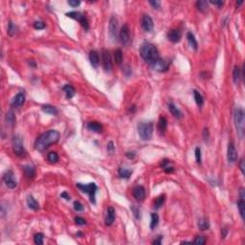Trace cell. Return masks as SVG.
Wrapping results in <instances>:
<instances>
[{"mask_svg":"<svg viewBox=\"0 0 245 245\" xmlns=\"http://www.w3.org/2000/svg\"><path fill=\"white\" fill-rule=\"evenodd\" d=\"M61 134L58 131L51 129L48 130L45 133L41 134L40 137L37 138L36 142V149L38 151H43L45 150H47L49 146L56 144L60 140Z\"/></svg>","mask_w":245,"mask_h":245,"instance_id":"obj_1","label":"cell"},{"mask_svg":"<svg viewBox=\"0 0 245 245\" xmlns=\"http://www.w3.org/2000/svg\"><path fill=\"white\" fill-rule=\"evenodd\" d=\"M140 55L143 60L150 64L153 63L155 61H157L159 58L157 48H156L153 44L149 43V42H146L141 46Z\"/></svg>","mask_w":245,"mask_h":245,"instance_id":"obj_2","label":"cell"},{"mask_svg":"<svg viewBox=\"0 0 245 245\" xmlns=\"http://www.w3.org/2000/svg\"><path fill=\"white\" fill-rule=\"evenodd\" d=\"M137 129L140 138L144 141H150L152 138L154 125L152 122H146V123H140L137 125Z\"/></svg>","mask_w":245,"mask_h":245,"instance_id":"obj_3","label":"cell"},{"mask_svg":"<svg viewBox=\"0 0 245 245\" xmlns=\"http://www.w3.org/2000/svg\"><path fill=\"white\" fill-rule=\"evenodd\" d=\"M234 121L240 138L244 135V112L241 107H236L234 111Z\"/></svg>","mask_w":245,"mask_h":245,"instance_id":"obj_4","label":"cell"},{"mask_svg":"<svg viewBox=\"0 0 245 245\" xmlns=\"http://www.w3.org/2000/svg\"><path fill=\"white\" fill-rule=\"evenodd\" d=\"M77 188L80 189L82 192H85L89 195L90 201L95 204L96 203V192H97V186L95 183L89 184H82V183H77Z\"/></svg>","mask_w":245,"mask_h":245,"instance_id":"obj_5","label":"cell"},{"mask_svg":"<svg viewBox=\"0 0 245 245\" xmlns=\"http://www.w3.org/2000/svg\"><path fill=\"white\" fill-rule=\"evenodd\" d=\"M66 15L68 17L73 18V19H75V20L79 21L81 23V25L85 29V30H88V29H89V23H88L87 18L82 13H80V12H70V13H67Z\"/></svg>","mask_w":245,"mask_h":245,"instance_id":"obj_6","label":"cell"},{"mask_svg":"<svg viewBox=\"0 0 245 245\" xmlns=\"http://www.w3.org/2000/svg\"><path fill=\"white\" fill-rule=\"evenodd\" d=\"M13 149H14L15 154L19 156V157H24V156H26L27 152L24 149L22 140L19 138V137H15V139L13 141Z\"/></svg>","mask_w":245,"mask_h":245,"instance_id":"obj_7","label":"cell"},{"mask_svg":"<svg viewBox=\"0 0 245 245\" xmlns=\"http://www.w3.org/2000/svg\"><path fill=\"white\" fill-rule=\"evenodd\" d=\"M119 36H120V40L121 42L125 45V46H129L130 44V30L129 27L127 24H125L120 30L119 33Z\"/></svg>","mask_w":245,"mask_h":245,"instance_id":"obj_8","label":"cell"},{"mask_svg":"<svg viewBox=\"0 0 245 245\" xmlns=\"http://www.w3.org/2000/svg\"><path fill=\"white\" fill-rule=\"evenodd\" d=\"M3 181L8 189H15L17 186V182L15 178V174L12 171H7L3 174Z\"/></svg>","mask_w":245,"mask_h":245,"instance_id":"obj_9","label":"cell"},{"mask_svg":"<svg viewBox=\"0 0 245 245\" xmlns=\"http://www.w3.org/2000/svg\"><path fill=\"white\" fill-rule=\"evenodd\" d=\"M102 57H103V66L104 68V71H106V72L111 71L113 63H112V58H111V55H110L109 51L103 50Z\"/></svg>","mask_w":245,"mask_h":245,"instance_id":"obj_10","label":"cell"},{"mask_svg":"<svg viewBox=\"0 0 245 245\" xmlns=\"http://www.w3.org/2000/svg\"><path fill=\"white\" fill-rule=\"evenodd\" d=\"M151 68L153 70L157 71V72H165L169 69V63L166 61L162 60V58H158L157 61H155L153 63L150 64Z\"/></svg>","mask_w":245,"mask_h":245,"instance_id":"obj_11","label":"cell"},{"mask_svg":"<svg viewBox=\"0 0 245 245\" xmlns=\"http://www.w3.org/2000/svg\"><path fill=\"white\" fill-rule=\"evenodd\" d=\"M142 27L146 32H151L154 28V24L151 17L149 15H144L142 17Z\"/></svg>","mask_w":245,"mask_h":245,"instance_id":"obj_12","label":"cell"},{"mask_svg":"<svg viewBox=\"0 0 245 245\" xmlns=\"http://www.w3.org/2000/svg\"><path fill=\"white\" fill-rule=\"evenodd\" d=\"M109 34L114 40L118 36V20L115 16H112L109 20Z\"/></svg>","mask_w":245,"mask_h":245,"instance_id":"obj_13","label":"cell"},{"mask_svg":"<svg viewBox=\"0 0 245 245\" xmlns=\"http://www.w3.org/2000/svg\"><path fill=\"white\" fill-rule=\"evenodd\" d=\"M167 36H168V40L170 41H171L172 43H177L181 40L182 34L178 29H172V30L169 31Z\"/></svg>","mask_w":245,"mask_h":245,"instance_id":"obj_14","label":"cell"},{"mask_svg":"<svg viewBox=\"0 0 245 245\" xmlns=\"http://www.w3.org/2000/svg\"><path fill=\"white\" fill-rule=\"evenodd\" d=\"M227 158L229 163H234L238 159V153L236 150V148H234V143L231 142L228 145V152H227Z\"/></svg>","mask_w":245,"mask_h":245,"instance_id":"obj_15","label":"cell"},{"mask_svg":"<svg viewBox=\"0 0 245 245\" xmlns=\"http://www.w3.org/2000/svg\"><path fill=\"white\" fill-rule=\"evenodd\" d=\"M115 217H116V213H115V210L113 207H109L107 209V212H106V214H105V218H104V222H105V225L107 226H111L113 224L114 220H115Z\"/></svg>","mask_w":245,"mask_h":245,"instance_id":"obj_16","label":"cell"},{"mask_svg":"<svg viewBox=\"0 0 245 245\" xmlns=\"http://www.w3.org/2000/svg\"><path fill=\"white\" fill-rule=\"evenodd\" d=\"M132 194L135 199L142 201L146 196V190L144 187H142V186H137V187L133 189Z\"/></svg>","mask_w":245,"mask_h":245,"instance_id":"obj_17","label":"cell"},{"mask_svg":"<svg viewBox=\"0 0 245 245\" xmlns=\"http://www.w3.org/2000/svg\"><path fill=\"white\" fill-rule=\"evenodd\" d=\"M24 102H25V94L20 92L14 98V100L12 102V106L19 107V106H21L24 103Z\"/></svg>","mask_w":245,"mask_h":245,"instance_id":"obj_18","label":"cell"},{"mask_svg":"<svg viewBox=\"0 0 245 245\" xmlns=\"http://www.w3.org/2000/svg\"><path fill=\"white\" fill-rule=\"evenodd\" d=\"M23 171H24V173H25V176L27 178L31 179V178H34L35 175H36V170L33 166L31 165H27V166H24L23 167Z\"/></svg>","mask_w":245,"mask_h":245,"instance_id":"obj_19","label":"cell"},{"mask_svg":"<svg viewBox=\"0 0 245 245\" xmlns=\"http://www.w3.org/2000/svg\"><path fill=\"white\" fill-rule=\"evenodd\" d=\"M89 60H90V63L93 67L97 68L98 65H99V62H100V57H99V55L96 51H91L89 53Z\"/></svg>","mask_w":245,"mask_h":245,"instance_id":"obj_20","label":"cell"},{"mask_svg":"<svg viewBox=\"0 0 245 245\" xmlns=\"http://www.w3.org/2000/svg\"><path fill=\"white\" fill-rule=\"evenodd\" d=\"M27 205H28V207L34 210V211H37L38 209H40V205H38V203L36 202V200L34 198V196H32V195H29L28 198H27Z\"/></svg>","mask_w":245,"mask_h":245,"instance_id":"obj_21","label":"cell"},{"mask_svg":"<svg viewBox=\"0 0 245 245\" xmlns=\"http://www.w3.org/2000/svg\"><path fill=\"white\" fill-rule=\"evenodd\" d=\"M63 91L66 95V98L67 99H72V98L75 96L76 94V91H75V88L70 85V84H66L63 86Z\"/></svg>","mask_w":245,"mask_h":245,"instance_id":"obj_22","label":"cell"},{"mask_svg":"<svg viewBox=\"0 0 245 245\" xmlns=\"http://www.w3.org/2000/svg\"><path fill=\"white\" fill-rule=\"evenodd\" d=\"M87 127L90 130H93V131L98 132V133L102 132V130H103V125L98 122H89L87 124Z\"/></svg>","mask_w":245,"mask_h":245,"instance_id":"obj_23","label":"cell"},{"mask_svg":"<svg viewBox=\"0 0 245 245\" xmlns=\"http://www.w3.org/2000/svg\"><path fill=\"white\" fill-rule=\"evenodd\" d=\"M161 168L167 172V173H171L174 171V168L171 165V161L168 159H165L161 163Z\"/></svg>","mask_w":245,"mask_h":245,"instance_id":"obj_24","label":"cell"},{"mask_svg":"<svg viewBox=\"0 0 245 245\" xmlns=\"http://www.w3.org/2000/svg\"><path fill=\"white\" fill-rule=\"evenodd\" d=\"M169 109H170V111H171V113L175 117V118H177V119H180L181 117H182V113H181V111L178 109V107L176 106V105H174L172 103H169Z\"/></svg>","mask_w":245,"mask_h":245,"instance_id":"obj_25","label":"cell"},{"mask_svg":"<svg viewBox=\"0 0 245 245\" xmlns=\"http://www.w3.org/2000/svg\"><path fill=\"white\" fill-rule=\"evenodd\" d=\"M242 78V74L240 72V68L239 66H234V71H233V80H234V82L238 84L240 81V79Z\"/></svg>","mask_w":245,"mask_h":245,"instance_id":"obj_26","label":"cell"},{"mask_svg":"<svg viewBox=\"0 0 245 245\" xmlns=\"http://www.w3.org/2000/svg\"><path fill=\"white\" fill-rule=\"evenodd\" d=\"M187 38H188V41H189L190 45L194 49V50H197L198 43H197V40H196V38H195L194 35L192 32H189L187 34Z\"/></svg>","mask_w":245,"mask_h":245,"instance_id":"obj_27","label":"cell"},{"mask_svg":"<svg viewBox=\"0 0 245 245\" xmlns=\"http://www.w3.org/2000/svg\"><path fill=\"white\" fill-rule=\"evenodd\" d=\"M167 125H168V122L165 117H160L159 122H158V129L161 134H164L167 129Z\"/></svg>","mask_w":245,"mask_h":245,"instance_id":"obj_28","label":"cell"},{"mask_svg":"<svg viewBox=\"0 0 245 245\" xmlns=\"http://www.w3.org/2000/svg\"><path fill=\"white\" fill-rule=\"evenodd\" d=\"M118 173H119L120 177L125 178V179H129L132 174V171L129 170V169H125V168H120L118 171Z\"/></svg>","mask_w":245,"mask_h":245,"instance_id":"obj_29","label":"cell"},{"mask_svg":"<svg viewBox=\"0 0 245 245\" xmlns=\"http://www.w3.org/2000/svg\"><path fill=\"white\" fill-rule=\"evenodd\" d=\"M42 111L47 113V114H50V115H57V109L56 108L55 106L50 105V104L43 105L42 106Z\"/></svg>","mask_w":245,"mask_h":245,"instance_id":"obj_30","label":"cell"},{"mask_svg":"<svg viewBox=\"0 0 245 245\" xmlns=\"http://www.w3.org/2000/svg\"><path fill=\"white\" fill-rule=\"evenodd\" d=\"M114 60L118 65H121V63L123 62V53L121 49H117L114 52Z\"/></svg>","mask_w":245,"mask_h":245,"instance_id":"obj_31","label":"cell"},{"mask_svg":"<svg viewBox=\"0 0 245 245\" xmlns=\"http://www.w3.org/2000/svg\"><path fill=\"white\" fill-rule=\"evenodd\" d=\"M198 228H199L201 231L208 230V229L210 228V223H209L208 219H206V218H201V219H199V221H198Z\"/></svg>","mask_w":245,"mask_h":245,"instance_id":"obj_32","label":"cell"},{"mask_svg":"<svg viewBox=\"0 0 245 245\" xmlns=\"http://www.w3.org/2000/svg\"><path fill=\"white\" fill-rule=\"evenodd\" d=\"M193 97H194V101H195V103H196V104L198 106H202L204 103V99H203L202 95L198 91L194 90L193 91Z\"/></svg>","mask_w":245,"mask_h":245,"instance_id":"obj_33","label":"cell"},{"mask_svg":"<svg viewBox=\"0 0 245 245\" xmlns=\"http://www.w3.org/2000/svg\"><path fill=\"white\" fill-rule=\"evenodd\" d=\"M150 218H151V220H150V228L151 229H154L158 225V223H159V217H158L157 213H152L151 215H150Z\"/></svg>","mask_w":245,"mask_h":245,"instance_id":"obj_34","label":"cell"},{"mask_svg":"<svg viewBox=\"0 0 245 245\" xmlns=\"http://www.w3.org/2000/svg\"><path fill=\"white\" fill-rule=\"evenodd\" d=\"M165 199H166V196L164 194L160 195V196H158L157 198L155 199L154 201V208L155 209H159L160 207H162L164 202H165Z\"/></svg>","mask_w":245,"mask_h":245,"instance_id":"obj_35","label":"cell"},{"mask_svg":"<svg viewBox=\"0 0 245 245\" xmlns=\"http://www.w3.org/2000/svg\"><path fill=\"white\" fill-rule=\"evenodd\" d=\"M238 207H239V213H240V217L242 219H244L245 218V202L244 200L240 199L238 203Z\"/></svg>","mask_w":245,"mask_h":245,"instance_id":"obj_36","label":"cell"},{"mask_svg":"<svg viewBox=\"0 0 245 245\" xmlns=\"http://www.w3.org/2000/svg\"><path fill=\"white\" fill-rule=\"evenodd\" d=\"M47 159H48V161L50 162V163L55 164V163H57V162L58 161V155H57V152L52 151V152H50V153H48V155H47Z\"/></svg>","mask_w":245,"mask_h":245,"instance_id":"obj_37","label":"cell"},{"mask_svg":"<svg viewBox=\"0 0 245 245\" xmlns=\"http://www.w3.org/2000/svg\"><path fill=\"white\" fill-rule=\"evenodd\" d=\"M16 30H17V28H16V26L14 24V22L10 21V23H9V27H8V34H9V36H15V33H16Z\"/></svg>","mask_w":245,"mask_h":245,"instance_id":"obj_38","label":"cell"},{"mask_svg":"<svg viewBox=\"0 0 245 245\" xmlns=\"http://www.w3.org/2000/svg\"><path fill=\"white\" fill-rule=\"evenodd\" d=\"M43 238H44V236H43L42 234H40V233L36 234H35V237H34V241H35V243L37 244V245H41V244H43Z\"/></svg>","mask_w":245,"mask_h":245,"instance_id":"obj_39","label":"cell"},{"mask_svg":"<svg viewBox=\"0 0 245 245\" xmlns=\"http://www.w3.org/2000/svg\"><path fill=\"white\" fill-rule=\"evenodd\" d=\"M196 6H197V9L201 12H205L206 10L208 8V3L206 1H197L196 3Z\"/></svg>","mask_w":245,"mask_h":245,"instance_id":"obj_40","label":"cell"},{"mask_svg":"<svg viewBox=\"0 0 245 245\" xmlns=\"http://www.w3.org/2000/svg\"><path fill=\"white\" fill-rule=\"evenodd\" d=\"M7 121L11 124H14L15 122V116L14 115L13 111H10L7 113Z\"/></svg>","mask_w":245,"mask_h":245,"instance_id":"obj_41","label":"cell"},{"mask_svg":"<svg viewBox=\"0 0 245 245\" xmlns=\"http://www.w3.org/2000/svg\"><path fill=\"white\" fill-rule=\"evenodd\" d=\"M194 153H195V160H196V162L198 164H200L201 163V150H200V148L195 149Z\"/></svg>","mask_w":245,"mask_h":245,"instance_id":"obj_42","label":"cell"},{"mask_svg":"<svg viewBox=\"0 0 245 245\" xmlns=\"http://www.w3.org/2000/svg\"><path fill=\"white\" fill-rule=\"evenodd\" d=\"M74 209L78 212H82V211H83V206L80 201H75L74 202Z\"/></svg>","mask_w":245,"mask_h":245,"instance_id":"obj_43","label":"cell"},{"mask_svg":"<svg viewBox=\"0 0 245 245\" xmlns=\"http://www.w3.org/2000/svg\"><path fill=\"white\" fill-rule=\"evenodd\" d=\"M34 27L36 29V30H42V29L45 28V24L42 21H36L34 23Z\"/></svg>","mask_w":245,"mask_h":245,"instance_id":"obj_44","label":"cell"},{"mask_svg":"<svg viewBox=\"0 0 245 245\" xmlns=\"http://www.w3.org/2000/svg\"><path fill=\"white\" fill-rule=\"evenodd\" d=\"M75 222H76L77 225H81V226H82V225H84L86 223L85 219H83L82 218H80V217L75 218Z\"/></svg>","mask_w":245,"mask_h":245,"instance_id":"obj_45","label":"cell"},{"mask_svg":"<svg viewBox=\"0 0 245 245\" xmlns=\"http://www.w3.org/2000/svg\"><path fill=\"white\" fill-rule=\"evenodd\" d=\"M107 150H108L109 153H114L115 151V146L113 144V142H109L108 144H107Z\"/></svg>","mask_w":245,"mask_h":245,"instance_id":"obj_46","label":"cell"},{"mask_svg":"<svg viewBox=\"0 0 245 245\" xmlns=\"http://www.w3.org/2000/svg\"><path fill=\"white\" fill-rule=\"evenodd\" d=\"M205 242H206V240H205L204 237H197L194 239V243H196V244H205Z\"/></svg>","mask_w":245,"mask_h":245,"instance_id":"obj_47","label":"cell"},{"mask_svg":"<svg viewBox=\"0 0 245 245\" xmlns=\"http://www.w3.org/2000/svg\"><path fill=\"white\" fill-rule=\"evenodd\" d=\"M149 3H150L154 9H156V10L160 8V3H159L158 1H155V0H153V1H150Z\"/></svg>","mask_w":245,"mask_h":245,"instance_id":"obj_48","label":"cell"},{"mask_svg":"<svg viewBox=\"0 0 245 245\" xmlns=\"http://www.w3.org/2000/svg\"><path fill=\"white\" fill-rule=\"evenodd\" d=\"M68 4H69L70 6H72V7H77V6H79L81 4V2L77 1V0H69V1H68Z\"/></svg>","mask_w":245,"mask_h":245,"instance_id":"obj_49","label":"cell"},{"mask_svg":"<svg viewBox=\"0 0 245 245\" xmlns=\"http://www.w3.org/2000/svg\"><path fill=\"white\" fill-rule=\"evenodd\" d=\"M132 211H133V213L135 215V218H140V211H139V209H136L134 206H133V207H132Z\"/></svg>","mask_w":245,"mask_h":245,"instance_id":"obj_50","label":"cell"},{"mask_svg":"<svg viewBox=\"0 0 245 245\" xmlns=\"http://www.w3.org/2000/svg\"><path fill=\"white\" fill-rule=\"evenodd\" d=\"M61 196L62 198H65L66 200H70V195L68 194L67 192H63L61 194Z\"/></svg>","mask_w":245,"mask_h":245,"instance_id":"obj_51","label":"cell"},{"mask_svg":"<svg viewBox=\"0 0 245 245\" xmlns=\"http://www.w3.org/2000/svg\"><path fill=\"white\" fill-rule=\"evenodd\" d=\"M162 239H163V238H162V237H158V238L156 239L155 240H153V241H152V244H158V245H160V244L162 243Z\"/></svg>","mask_w":245,"mask_h":245,"instance_id":"obj_52","label":"cell"},{"mask_svg":"<svg viewBox=\"0 0 245 245\" xmlns=\"http://www.w3.org/2000/svg\"><path fill=\"white\" fill-rule=\"evenodd\" d=\"M244 193H245V190H244V188H240V190H239V196H240V199H242V200L245 199Z\"/></svg>","mask_w":245,"mask_h":245,"instance_id":"obj_53","label":"cell"},{"mask_svg":"<svg viewBox=\"0 0 245 245\" xmlns=\"http://www.w3.org/2000/svg\"><path fill=\"white\" fill-rule=\"evenodd\" d=\"M239 168H240V171H241V172L244 174V172H245V171H244V169H245V168H244V159H241V160H240V163H239Z\"/></svg>","mask_w":245,"mask_h":245,"instance_id":"obj_54","label":"cell"},{"mask_svg":"<svg viewBox=\"0 0 245 245\" xmlns=\"http://www.w3.org/2000/svg\"><path fill=\"white\" fill-rule=\"evenodd\" d=\"M125 155H126V157L129 159H133L135 157V153L134 152H126Z\"/></svg>","mask_w":245,"mask_h":245,"instance_id":"obj_55","label":"cell"},{"mask_svg":"<svg viewBox=\"0 0 245 245\" xmlns=\"http://www.w3.org/2000/svg\"><path fill=\"white\" fill-rule=\"evenodd\" d=\"M227 234H228V230L227 229H222V231H221V236H222V239H225L226 238V236H227Z\"/></svg>","mask_w":245,"mask_h":245,"instance_id":"obj_56","label":"cell"},{"mask_svg":"<svg viewBox=\"0 0 245 245\" xmlns=\"http://www.w3.org/2000/svg\"><path fill=\"white\" fill-rule=\"evenodd\" d=\"M211 3L212 4H213V5H218V6H223V4H224V2L223 1H211Z\"/></svg>","mask_w":245,"mask_h":245,"instance_id":"obj_57","label":"cell"},{"mask_svg":"<svg viewBox=\"0 0 245 245\" xmlns=\"http://www.w3.org/2000/svg\"><path fill=\"white\" fill-rule=\"evenodd\" d=\"M136 110V106L135 105H133L132 107H131V109H130V112H134Z\"/></svg>","mask_w":245,"mask_h":245,"instance_id":"obj_58","label":"cell"},{"mask_svg":"<svg viewBox=\"0 0 245 245\" xmlns=\"http://www.w3.org/2000/svg\"><path fill=\"white\" fill-rule=\"evenodd\" d=\"M242 3H243V2H242V1H240V2H237V6H238V7H239V6H240V5H241V4H242Z\"/></svg>","mask_w":245,"mask_h":245,"instance_id":"obj_59","label":"cell"},{"mask_svg":"<svg viewBox=\"0 0 245 245\" xmlns=\"http://www.w3.org/2000/svg\"><path fill=\"white\" fill-rule=\"evenodd\" d=\"M30 65H33V66H34V67H35V66H36V63H35V62H34V61H32V62H30Z\"/></svg>","mask_w":245,"mask_h":245,"instance_id":"obj_60","label":"cell"}]
</instances>
